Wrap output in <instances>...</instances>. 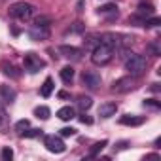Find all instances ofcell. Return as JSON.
I'll use <instances>...</instances> for the list:
<instances>
[{"instance_id": "1", "label": "cell", "mask_w": 161, "mask_h": 161, "mask_svg": "<svg viewBox=\"0 0 161 161\" xmlns=\"http://www.w3.org/2000/svg\"><path fill=\"white\" fill-rule=\"evenodd\" d=\"M146 66H148V61L144 55H138V53H131L125 61V68L131 76H142L146 72Z\"/></svg>"}, {"instance_id": "2", "label": "cell", "mask_w": 161, "mask_h": 161, "mask_svg": "<svg viewBox=\"0 0 161 161\" xmlns=\"http://www.w3.org/2000/svg\"><path fill=\"white\" fill-rule=\"evenodd\" d=\"M112 57H114V47H110V46H106V44H103V42H99V44L93 47L91 61H93L95 64H99V66L108 64V63L112 61Z\"/></svg>"}, {"instance_id": "3", "label": "cell", "mask_w": 161, "mask_h": 161, "mask_svg": "<svg viewBox=\"0 0 161 161\" xmlns=\"http://www.w3.org/2000/svg\"><path fill=\"white\" fill-rule=\"evenodd\" d=\"M34 14H36V8L29 2H15L10 6V15L19 21H29Z\"/></svg>"}, {"instance_id": "4", "label": "cell", "mask_w": 161, "mask_h": 161, "mask_svg": "<svg viewBox=\"0 0 161 161\" xmlns=\"http://www.w3.org/2000/svg\"><path fill=\"white\" fill-rule=\"evenodd\" d=\"M23 66H25V70H27L29 74H36V72H40V70L46 66V61H44L40 55L29 51V53L23 55Z\"/></svg>"}, {"instance_id": "5", "label": "cell", "mask_w": 161, "mask_h": 161, "mask_svg": "<svg viewBox=\"0 0 161 161\" xmlns=\"http://www.w3.org/2000/svg\"><path fill=\"white\" fill-rule=\"evenodd\" d=\"M44 146H46L51 153H63V152L66 150L63 138L57 136V135H46V136H44Z\"/></svg>"}, {"instance_id": "6", "label": "cell", "mask_w": 161, "mask_h": 161, "mask_svg": "<svg viewBox=\"0 0 161 161\" xmlns=\"http://www.w3.org/2000/svg\"><path fill=\"white\" fill-rule=\"evenodd\" d=\"M136 87V82H135V76H125V78H119L112 84V91L114 93H127L131 89Z\"/></svg>"}, {"instance_id": "7", "label": "cell", "mask_w": 161, "mask_h": 161, "mask_svg": "<svg viewBox=\"0 0 161 161\" xmlns=\"http://www.w3.org/2000/svg\"><path fill=\"white\" fill-rule=\"evenodd\" d=\"M59 53L68 59V61H80L84 55V51L80 49V47H74V46H59Z\"/></svg>"}, {"instance_id": "8", "label": "cell", "mask_w": 161, "mask_h": 161, "mask_svg": "<svg viewBox=\"0 0 161 161\" xmlns=\"http://www.w3.org/2000/svg\"><path fill=\"white\" fill-rule=\"evenodd\" d=\"M82 82H84L86 87L97 89V87L101 86V74H97V72H93V70H87V72L82 74Z\"/></svg>"}, {"instance_id": "9", "label": "cell", "mask_w": 161, "mask_h": 161, "mask_svg": "<svg viewBox=\"0 0 161 161\" xmlns=\"http://www.w3.org/2000/svg\"><path fill=\"white\" fill-rule=\"evenodd\" d=\"M29 38L31 40H36V42L47 40L49 38V27H36V25H32L29 29Z\"/></svg>"}, {"instance_id": "10", "label": "cell", "mask_w": 161, "mask_h": 161, "mask_svg": "<svg viewBox=\"0 0 161 161\" xmlns=\"http://www.w3.org/2000/svg\"><path fill=\"white\" fill-rule=\"evenodd\" d=\"M144 121H146L144 116H133V114H125V116L119 118V123H121V125H131V127H138V125H142Z\"/></svg>"}, {"instance_id": "11", "label": "cell", "mask_w": 161, "mask_h": 161, "mask_svg": "<svg viewBox=\"0 0 161 161\" xmlns=\"http://www.w3.org/2000/svg\"><path fill=\"white\" fill-rule=\"evenodd\" d=\"M0 97H2V101L4 103H14L15 99H17V91L12 87V86H6V84H2L0 86Z\"/></svg>"}, {"instance_id": "12", "label": "cell", "mask_w": 161, "mask_h": 161, "mask_svg": "<svg viewBox=\"0 0 161 161\" xmlns=\"http://www.w3.org/2000/svg\"><path fill=\"white\" fill-rule=\"evenodd\" d=\"M116 112H118V104H116V103H104V104L99 106V116L104 118V119L116 116Z\"/></svg>"}, {"instance_id": "13", "label": "cell", "mask_w": 161, "mask_h": 161, "mask_svg": "<svg viewBox=\"0 0 161 161\" xmlns=\"http://www.w3.org/2000/svg\"><path fill=\"white\" fill-rule=\"evenodd\" d=\"M0 70H2V74H6V76H10V78H19V76H21V72L17 70V66L12 64V63H8V61H2V63H0Z\"/></svg>"}, {"instance_id": "14", "label": "cell", "mask_w": 161, "mask_h": 161, "mask_svg": "<svg viewBox=\"0 0 161 161\" xmlns=\"http://www.w3.org/2000/svg\"><path fill=\"white\" fill-rule=\"evenodd\" d=\"M135 15H136V17H140L142 21H144V19H148V17H152V15H153V6H152V4H144V2H142V4H138V8H136Z\"/></svg>"}, {"instance_id": "15", "label": "cell", "mask_w": 161, "mask_h": 161, "mask_svg": "<svg viewBox=\"0 0 161 161\" xmlns=\"http://www.w3.org/2000/svg\"><path fill=\"white\" fill-rule=\"evenodd\" d=\"M8 129H10V116L0 103V133H8Z\"/></svg>"}, {"instance_id": "16", "label": "cell", "mask_w": 161, "mask_h": 161, "mask_svg": "<svg viewBox=\"0 0 161 161\" xmlns=\"http://www.w3.org/2000/svg\"><path fill=\"white\" fill-rule=\"evenodd\" d=\"M99 14L106 15L110 21H112V19H118V8H116V4H106V6H101V8H99Z\"/></svg>"}, {"instance_id": "17", "label": "cell", "mask_w": 161, "mask_h": 161, "mask_svg": "<svg viewBox=\"0 0 161 161\" xmlns=\"http://www.w3.org/2000/svg\"><path fill=\"white\" fill-rule=\"evenodd\" d=\"M74 116H76V112H74L72 106H63V108H59V112H57V118L63 119V121H70Z\"/></svg>"}, {"instance_id": "18", "label": "cell", "mask_w": 161, "mask_h": 161, "mask_svg": "<svg viewBox=\"0 0 161 161\" xmlns=\"http://www.w3.org/2000/svg\"><path fill=\"white\" fill-rule=\"evenodd\" d=\"M146 51L150 53V55H153V57H159L161 55V40L157 38V40H152L148 46H146Z\"/></svg>"}, {"instance_id": "19", "label": "cell", "mask_w": 161, "mask_h": 161, "mask_svg": "<svg viewBox=\"0 0 161 161\" xmlns=\"http://www.w3.org/2000/svg\"><path fill=\"white\" fill-rule=\"evenodd\" d=\"M53 87H55V86H53V80H51V78H46L44 84H42V87H40V95L47 99V97L53 93Z\"/></svg>"}, {"instance_id": "20", "label": "cell", "mask_w": 161, "mask_h": 161, "mask_svg": "<svg viewBox=\"0 0 161 161\" xmlns=\"http://www.w3.org/2000/svg\"><path fill=\"white\" fill-rule=\"evenodd\" d=\"M106 144H108V140H101V142H95L93 146H91V150H89V153H87V157H97L104 148H106Z\"/></svg>"}, {"instance_id": "21", "label": "cell", "mask_w": 161, "mask_h": 161, "mask_svg": "<svg viewBox=\"0 0 161 161\" xmlns=\"http://www.w3.org/2000/svg\"><path fill=\"white\" fill-rule=\"evenodd\" d=\"M61 80H63L64 84H72V80H74V68L72 66L61 68Z\"/></svg>"}, {"instance_id": "22", "label": "cell", "mask_w": 161, "mask_h": 161, "mask_svg": "<svg viewBox=\"0 0 161 161\" xmlns=\"http://www.w3.org/2000/svg\"><path fill=\"white\" fill-rule=\"evenodd\" d=\"M91 106H93V99H91V97H80V99H78V108L82 110V112L89 110Z\"/></svg>"}, {"instance_id": "23", "label": "cell", "mask_w": 161, "mask_h": 161, "mask_svg": "<svg viewBox=\"0 0 161 161\" xmlns=\"http://www.w3.org/2000/svg\"><path fill=\"white\" fill-rule=\"evenodd\" d=\"M34 116H36L38 119H47V118L51 116V110H49L47 106H36V108H34Z\"/></svg>"}, {"instance_id": "24", "label": "cell", "mask_w": 161, "mask_h": 161, "mask_svg": "<svg viewBox=\"0 0 161 161\" xmlns=\"http://www.w3.org/2000/svg\"><path fill=\"white\" fill-rule=\"evenodd\" d=\"M21 136H25V138H34V136H40L42 135V129H32V127H27L23 133H19Z\"/></svg>"}, {"instance_id": "25", "label": "cell", "mask_w": 161, "mask_h": 161, "mask_svg": "<svg viewBox=\"0 0 161 161\" xmlns=\"http://www.w3.org/2000/svg\"><path fill=\"white\" fill-rule=\"evenodd\" d=\"M34 25H36V27H49V25H51V17H47V15H40V17H36Z\"/></svg>"}, {"instance_id": "26", "label": "cell", "mask_w": 161, "mask_h": 161, "mask_svg": "<svg viewBox=\"0 0 161 161\" xmlns=\"http://www.w3.org/2000/svg\"><path fill=\"white\" fill-rule=\"evenodd\" d=\"M12 157H14V150H12L10 146L2 148V152H0V159H2V161H10Z\"/></svg>"}, {"instance_id": "27", "label": "cell", "mask_w": 161, "mask_h": 161, "mask_svg": "<svg viewBox=\"0 0 161 161\" xmlns=\"http://www.w3.org/2000/svg\"><path fill=\"white\" fill-rule=\"evenodd\" d=\"M27 127H31V121H29V119H19V121L15 123V131H17V133H23Z\"/></svg>"}, {"instance_id": "28", "label": "cell", "mask_w": 161, "mask_h": 161, "mask_svg": "<svg viewBox=\"0 0 161 161\" xmlns=\"http://www.w3.org/2000/svg\"><path fill=\"white\" fill-rule=\"evenodd\" d=\"M159 23H161V19H159V17H148V19H144V27H148V29L157 27Z\"/></svg>"}, {"instance_id": "29", "label": "cell", "mask_w": 161, "mask_h": 161, "mask_svg": "<svg viewBox=\"0 0 161 161\" xmlns=\"http://www.w3.org/2000/svg\"><path fill=\"white\" fill-rule=\"evenodd\" d=\"M144 106H150V108H155L157 110V108H161V103L155 101V99H146L144 101Z\"/></svg>"}, {"instance_id": "30", "label": "cell", "mask_w": 161, "mask_h": 161, "mask_svg": "<svg viewBox=\"0 0 161 161\" xmlns=\"http://www.w3.org/2000/svg\"><path fill=\"white\" fill-rule=\"evenodd\" d=\"M74 135H76L74 127H63L61 129V136H74Z\"/></svg>"}, {"instance_id": "31", "label": "cell", "mask_w": 161, "mask_h": 161, "mask_svg": "<svg viewBox=\"0 0 161 161\" xmlns=\"http://www.w3.org/2000/svg\"><path fill=\"white\" fill-rule=\"evenodd\" d=\"M125 148H129V142L127 140H121V142H118L114 146V152H119V150H125Z\"/></svg>"}, {"instance_id": "32", "label": "cell", "mask_w": 161, "mask_h": 161, "mask_svg": "<svg viewBox=\"0 0 161 161\" xmlns=\"http://www.w3.org/2000/svg\"><path fill=\"white\" fill-rule=\"evenodd\" d=\"M82 31H84V25L82 23H74V27L68 29V32H82Z\"/></svg>"}, {"instance_id": "33", "label": "cell", "mask_w": 161, "mask_h": 161, "mask_svg": "<svg viewBox=\"0 0 161 161\" xmlns=\"http://www.w3.org/2000/svg\"><path fill=\"white\" fill-rule=\"evenodd\" d=\"M80 121H82V123H86V125H91V123H93V119H91L87 114H82V116H80Z\"/></svg>"}, {"instance_id": "34", "label": "cell", "mask_w": 161, "mask_h": 161, "mask_svg": "<svg viewBox=\"0 0 161 161\" xmlns=\"http://www.w3.org/2000/svg\"><path fill=\"white\" fill-rule=\"evenodd\" d=\"M70 95L66 93V91H59V99H68Z\"/></svg>"}, {"instance_id": "35", "label": "cell", "mask_w": 161, "mask_h": 161, "mask_svg": "<svg viewBox=\"0 0 161 161\" xmlns=\"http://www.w3.org/2000/svg\"><path fill=\"white\" fill-rule=\"evenodd\" d=\"M152 91H159V84H152Z\"/></svg>"}]
</instances>
